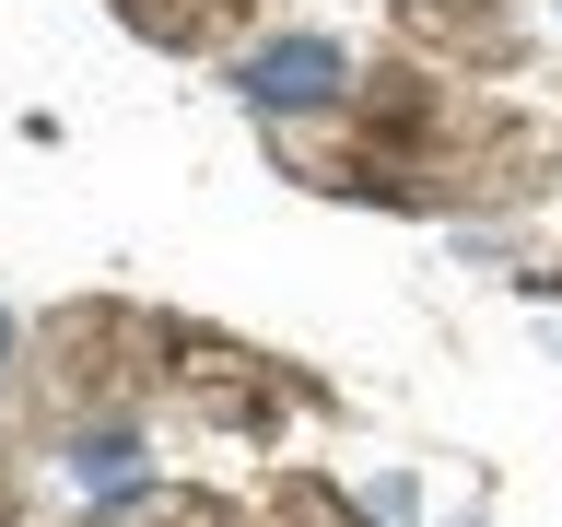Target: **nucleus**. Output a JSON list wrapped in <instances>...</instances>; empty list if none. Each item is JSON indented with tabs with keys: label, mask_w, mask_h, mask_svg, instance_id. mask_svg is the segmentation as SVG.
Returning <instances> with one entry per match:
<instances>
[{
	"label": "nucleus",
	"mask_w": 562,
	"mask_h": 527,
	"mask_svg": "<svg viewBox=\"0 0 562 527\" xmlns=\"http://www.w3.org/2000/svg\"><path fill=\"white\" fill-rule=\"evenodd\" d=\"M328 94H340V47L328 35H293V47L246 59V105H328Z\"/></svg>",
	"instance_id": "f257e3e1"
},
{
	"label": "nucleus",
	"mask_w": 562,
	"mask_h": 527,
	"mask_svg": "<svg viewBox=\"0 0 562 527\" xmlns=\"http://www.w3.org/2000/svg\"><path fill=\"white\" fill-rule=\"evenodd\" d=\"M0 363H12V316H0Z\"/></svg>",
	"instance_id": "f03ea898"
}]
</instances>
